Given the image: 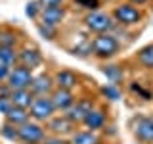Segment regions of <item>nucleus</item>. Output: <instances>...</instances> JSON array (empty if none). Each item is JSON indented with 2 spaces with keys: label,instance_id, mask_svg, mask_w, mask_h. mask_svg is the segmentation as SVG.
Wrapping results in <instances>:
<instances>
[{
  "label": "nucleus",
  "instance_id": "obj_28",
  "mask_svg": "<svg viewBox=\"0 0 153 144\" xmlns=\"http://www.w3.org/2000/svg\"><path fill=\"white\" fill-rule=\"evenodd\" d=\"M75 4H79L80 8L90 10V12H96L100 6V0H75Z\"/></svg>",
  "mask_w": 153,
  "mask_h": 144
},
{
  "label": "nucleus",
  "instance_id": "obj_20",
  "mask_svg": "<svg viewBox=\"0 0 153 144\" xmlns=\"http://www.w3.org/2000/svg\"><path fill=\"white\" fill-rule=\"evenodd\" d=\"M17 52L16 48L10 46H0V65H8V67H16L17 64Z\"/></svg>",
  "mask_w": 153,
  "mask_h": 144
},
{
  "label": "nucleus",
  "instance_id": "obj_4",
  "mask_svg": "<svg viewBox=\"0 0 153 144\" xmlns=\"http://www.w3.org/2000/svg\"><path fill=\"white\" fill-rule=\"evenodd\" d=\"M57 112L54 102H52L50 96H36L35 102H33L31 110H29V113H31V119L33 121H38V123H44V121H50L52 117H54V113Z\"/></svg>",
  "mask_w": 153,
  "mask_h": 144
},
{
  "label": "nucleus",
  "instance_id": "obj_21",
  "mask_svg": "<svg viewBox=\"0 0 153 144\" xmlns=\"http://www.w3.org/2000/svg\"><path fill=\"white\" fill-rule=\"evenodd\" d=\"M102 71H103V75L107 77L113 85H117L119 81H123V75H124L123 69H121V65H105V67H102Z\"/></svg>",
  "mask_w": 153,
  "mask_h": 144
},
{
  "label": "nucleus",
  "instance_id": "obj_3",
  "mask_svg": "<svg viewBox=\"0 0 153 144\" xmlns=\"http://www.w3.org/2000/svg\"><path fill=\"white\" fill-rule=\"evenodd\" d=\"M17 140L21 144H44L46 131L38 121H31L19 125L17 127Z\"/></svg>",
  "mask_w": 153,
  "mask_h": 144
},
{
  "label": "nucleus",
  "instance_id": "obj_16",
  "mask_svg": "<svg viewBox=\"0 0 153 144\" xmlns=\"http://www.w3.org/2000/svg\"><path fill=\"white\" fill-rule=\"evenodd\" d=\"M84 127L88 129V131H100V129L105 125V112L103 110H100V108H94L92 112H90L88 115H86V119H84Z\"/></svg>",
  "mask_w": 153,
  "mask_h": 144
},
{
  "label": "nucleus",
  "instance_id": "obj_35",
  "mask_svg": "<svg viewBox=\"0 0 153 144\" xmlns=\"http://www.w3.org/2000/svg\"><path fill=\"white\" fill-rule=\"evenodd\" d=\"M100 144H102V142H100Z\"/></svg>",
  "mask_w": 153,
  "mask_h": 144
},
{
  "label": "nucleus",
  "instance_id": "obj_29",
  "mask_svg": "<svg viewBox=\"0 0 153 144\" xmlns=\"http://www.w3.org/2000/svg\"><path fill=\"white\" fill-rule=\"evenodd\" d=\"M38 4H40L42 10H46V8H59L61 4H63V0H38Z\"/></svg>",
  "mask_w": 153,
  "mask_h": 144
},
{
  "label": "nucleus",
  "instance_id": "obj_11",
  "mask_svg": "<svg viewBox=\"0 0 153 144\" xmlns=\"http://www.w3.org/2000/svg\"><path fill=\"white\" fill-rule=\"evenodd\" d=\"M17 60H19V65L33 71L35 67H38L42 64V54L38 52V48H23L17 54Z\"/></svg>",
  "mask_w": 153,
  "mask_h": 144
},
{
  "label": "nucleus",
  "instance_id": "obj_23",
  "mask_svg": "<svg viewBox=\"0 0 153 144\" xmlns=\"http://www.w3.org/2000/svg\"><path fill=\"white\" fill-rule=\"evenodd\" d=\"M17 44V35L16 33H0V46H10V48H16Z\"/></svg>",
  "mask_w": 153,
  "mask_h": 144
},
{
  "label": "nucleus",
  "instance_id": "obj_13",
  "mask_svg": "<svg viewBox=\"0 0 153 144\" xmlns=\"http://www.w3.org/2000/svg\"><path fill=\"white\" fill-rule=\"evenodd\" d=\"M35 92L31 88H21V90H12L10 92V100L16 108H23V110H31L33 102H35Z\"/></svg>",
  "mask_w": 153,
  "mask_h": 144
},
{
  "label": "nucleus",
  "instance_id": "obj_33",
  "mask_svg": "<svg viewBox=\"0 0 153 144\" xmlns=\"http://www.w3.org/2000/svg\"><path fill=\"white\" fill-rule=\"evenodd\" d=\"M130 4H134V6H143V4H147V2H151V0H128Z\"/></svg>",
  "mask_w": 153,
  "mask_h": 144
},
{
  "label": "nucleus",
  "instance_id": "obj_8",
  "mask_svg": "<svg viewBox=\"0 0 153 144\" xmlns=\"http://www.w3.org/2000/svg\"><path fill=\"white\" fill-rule=\"evenodd\" d=\"M92 110H94V102L86 98V100H79V102H75V106L67 110L65 115H67V117H69L75 125H79V123H84L86 115L92 112Z\"/></svg>",
  "mask_w": 153,
  "mask_h": 144
},
{
  "label": "nucleus",
  "instance_id": "obj_25",
  "mask_svg": "<svg viewBox=\"0 0 153 144\" xmlns=\"http://www.w3.org/2000/svg\"><path fill=\"white\" fill-rule=\"evenodd\" d=\"M102 94L107 96L109 100H119V98H121V90H119L117 85H113V83L107 85V86H103V88H102Z\"/></svg>",
  "mask_w": 153,
  "mask_h": 144
},
{
  "label": "nucleus",
  "instance_id": "obj_15",
  "mask_svg": "<svg viewBox=\"0 0 153 144\" xmlns=\"http://www.w3.org/2000/svg\"><path fill=\"white\" fill-rule=\"evenodd\" d=\"M63 17H65L63 6H59V8H46V10L40 12V19H42L40 23L50 25V27H57L61 21H63Z\"/></svg>",
  "mask_w": 153,
  "mask_h": 144
},
{
  "label": "nucleus",
  "instance_id": "obj_27",
  "mask_svg": "<svg viewBox=\"0 0 153 144\" xmlns=\"http://www.w3.org/2000/svg\"><path fill=\"white\" fill-rule=\"evenodd\" d=\"M12 108H13V104L10 100V94H0V113L6 115Z\"/></svg>",
  "mask_w": 153,
  "mask_h": 144
},
{
  "label": "nucleus",
  "instance_id": "obj_9",
  "mask_svg": "<svg viewBox=\"0 0 153 144\" xmlns=\"http://www.w3.org/2000/svg\"><path fill=\"white\" fill-rule=\"evenodd\" d=\"M54 79H52L48 73H40L33 79L31 83V90L35 92V96H50L54 92Z\"/></svg>",
  "mask_w": 153,
  "mask_h": 144
},
{
  "label": "nucleus",
  "instance_id": "obj_34",
  "mask_svg": "<svg viewBox=\"0 0 153 144\" xmlns=\"http://www.w3.org/2000/svg\"><path fill=\"white\" fill-rule=\"evenodd\" d=\"M151 2H153V0H151Z\"/></svg>",
  "mask_w": 153,
  "mask_h": 144
},
{
  "label": "nucleus",
  "instance_id": "obj_17",
  "mask_svg": "<svg viewBox=\"0 0 153 144\" xmlns=\"http://www.w3.org/2000/svg\"><path fill=\"white\" fill-rule=\"evenodd\" d=\"M29 119H31V113H29V110L16 108V106H13V108L6 113V123L13 125V127H19V125L27 123Z\"/></svg>",
  "mask_w": 153,
  "mask_h": 144
},
{
  "label": "nucleus",
  "instance_id": "obj_6",
  "mask_svg": "<svg viewBox=\"0 0 153 144\" xmlns=\"http://www.w3.org/2000/svg\"><path fill=\"white\" fill-rule=\"evenodd\" d=\"M84 23L86 27L90 29L92 33H96V35H103V33H109L113 27V21H111V16L105 12H88L84 17Z\"/></svg>",
  "mask_w": 153,
  "mask_h": 144
},
{
  "label": "nucleus",
  "instance_id": "obj_30",
  "mask_svg": "<svg viewBox=\"0 0 153 144\" xmlns=\"http://www.w3.org/2000/svg\"><path fill=\"white\" fill-rule=\"evenodd\" d=\"M130 88L134 90V92H138V94H140L143 100H151V92H147V90H146V88H142L140 85H132Z\"/></svg>",
  "mask_w": 153,
  "mask_h": 144
},
{
  "label": "nucleus",
  "instance_id": "obj_26",
  "mask_svg": "<svg viewBox=\"0 0 153 144\" xmlns=\"http://www.w3.org/2000/svg\"><path fill=\"white\" fill-rule=\"evenodd\" d=\"M40 12H42V8H40L38 2H29L25 6V14H27V17H31V19H36L40 16Z\"/></svg>",
  "mask_w": 153,
  "mask_h": 144
},
{
  "label": "nucleus",
  "instance_id": "obj_2",
  "mask_svg": "<svg viewBox=\"0 0 153 144\" xmlns=\"http://www.w3.org/2000/svg\"><path fill=\"white\" fill-rule=\"evenodd\" d=\"M111 17L119 23V25L132 27V25H138V23L143 19V12L138 6L130 4V2H123V4H119V6L113 8Z\"/></svg>",
  "mask_w": 153,
  "mask_h": 144
},
{
  "label": "nucleus",
  "instance_id": "obj_24",
  "mask_svg": "<svg viewBox=\"0 0 153 144\" xmlns=\"http://www.w3.org/2000/svg\"><path fill=\"white\" fill-rule=\"evenodd\" d=\"M38 29V33H40L44 38H48V40H54L56 35H57V31H56V27H50V25H44V23H38L36 25Z\"/></svg>",
  "mask_w": 153,
  "mask_h": 144
},
{
  "label": "nucleus",
  "instance_id": "obj_10",
  "mask_svg": "<svg viewBox=\"0 0 153 144\" xmlns=\"http://www.w3.org/2000/svg\"><path fill=\"white\" fill-rule=\"evenodd\" d=\"M52 102H54L56 110H61V112H67L69 108L75 106V94L73 90H65V88H54V92L50 94Z\"/></svg>",
  "mask_w": 153,
  "mask_h": 144
},
{
  "label": "nucleus",
  "instance_id": "obj_18",
  "mask_svg": "<svg viewBox=\"0 0 153 144\" xmlns=\"http://www.w3.org/2000/svg\"><path fill=\"white\" fill-rule=\"evenodd\" d=\"M69 144H100V138L94 131H76L71 134V142Z\"/></svg>",
  "mask_w": 153,
  "mask_h": 144
},
{
  "label": "nucleus",
  "instance_id": "obj_7",
  "mask_svg": "<svg viewBox=\"0 0 153 144\" xmlns=\"http://www.w3.org/2000/svg\"><path fill=\"white\" fill-rule=\"evenodd\" d=\"M134 134L136 138L143 144H153V117H146V115H140V117L134 119Z\"/></svg>",
  "mask_w": 153,
  "mask_h": 144
},
{
  "label": "nucleus",
  "instance_id": "obj_32",
  "mask_svg": "<svg viewBox=\"0 0 153 144\" xmlns=\"http://www.w3.org/2000/svg\"><path fill=\"white\" fill-rule=\"evenodd\" d=\"M44 144H69V142H65L61 136H52V138H46Z\"/></svg>",
  "mask_w": 153,
  "mask_h": 144
},
{
  "label": "nucleus",
  "instance_id": "obj_12",
  "mask_svg": "<svg viewBox=\"0 0 153 144\" xmlns=\"http://www.w3.org/2000/svg\"><path fill=\"white\" fill-rule=\"evenodd\" d=\"M48 129L56 134V136H61V134H73L75 133V123L71 121L67 115L63 117H52L48 121Z\"/></svg>",
  "mask_w": 153,
  "mask_h": 144
},
{
  "label": "nucleus",
  "instance_id": "obj_1",
  "mask_svg": "<svg viewBox=\"0 0 153 144\" xmlns=\"http://www.w3.org/2000/svg\"><path fill=\"white\" fill-rule=\"evenodd\" d=\"M92 54L98 60H111L119 54L121 44L111 33H103V35H96L92 40Z\"/></svg>",
  "mask_w": 153,
  "mask_h": 144
},
{
  "label": "nucleus",
  "instance_id": "obj_5",
  "mask_svg": "<svg viewBox=\"0 0 153 144\" xmlns=\"http://www.w3.org/2000/svg\"><path fill=\"white\" fill-rule=\"evenodd\" d=\"M33 79H35V75H33L31 69H27V67H23V65H16V67H12V71H10V77H8L6 85H8L10 90L31 88Z\"/></svg>",
  "mask_w": 153,
  "mask_h": 144
},
{
  "label": "nucleus",
  "instance_id": "obj_19",
  "mask_svg": "<svg viewBox=\"0 0 153 144\" xmlns=\"http://www.w3.org/2000/svg\"><path fill=\"white\" fill-rule=\"evenodd\" d=\"M136 60H138V64H140L143 69H147V71H153V44H147V46H143L140 52H138V56H136Z\"/></svg>",
  "mask_w": 153,
  "mask_h": 144
},
{
  "label": "nucleus",
  "instance_id": "obj_14",
  "mask_svg": "<svg viewBox=\"0 0 153 144\" xmlns=\"http://www.w3.org/2000/svg\"><path fill=\"white\" fill-rule=\"evenodd\" d=\"M54 83L57 88H65V90H73L76 85H79V75L71 69H61L57 71L54 77Z\"/></svg>",
  "mask_w": 153,
  "mask_h": 144
},
{
  "label": "nucleus",
  "instance_id": "obj_22",
  "mask_svg": "<svg viewBox=\"0 0 153 144\" xmlns=\"http://www.w3.org/2000/svg\"><path fill=\"white\" fill-rule=\"evenodd\" d=\"M0 136L6 138V140H17V127L10 123H4V127L0 129Z\"/></svg>",
  "mask_w": 153,
  "mask_h": 144
},
{
  "label": "nucleus",
  "instance_id": "obj_31",
  "mask_svg": "<svg viewBox=\"0 0 153 144\" xmlns=\"http://www.w3.org/2000/svg\"><path fill=\"white\" fill-rule=\"evenodd\" d=\"M10 71H12V67H8V65H0V81H8Z\"/></svg>",
  "mask_w": 153,
  "mask_h": 144
}]
</instances>
